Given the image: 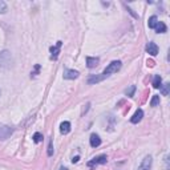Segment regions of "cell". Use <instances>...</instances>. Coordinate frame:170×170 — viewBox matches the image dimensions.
<instances>
[{
    "label": "cell",
    "mask_w": 170,
    "mask_h": 170,
    "mask_svg": "<svg viewBox=\"0 0 170 170\" xmlns=\"http://www.w3.org/2000/svg\"><path fill=\"white\" fill-rule=\"evenodd\" d=\"M12 63H14V59L10 53V51H2L0 52V67L2 68H11Z\"/></svg>",
    "instance_id": "1"
},
{
    "label": "cell",
    "mask_w": 170,
    "mask_h": 170,
    "mask_svg": "<svg viewBox=\"0 0 170 170\" xmlns=\"http://www.w3.org/2000/svg\"><path fill=\"white\" fill-rule=\"evenodd\" d=\"M121 65H122V64H121V61H118V60H117V61H112L106 68H105V71L102 73L108 77V76H110L112 73H117V72L121 69Z\"/></svg>",
    "instance_id": "2"
},
{
    "label": "cell",
    "mask_w": 170,
    "mask_h": 170,
    "mask_svg": "<svg viewBox=\"0 0 170 170\" xmlns=\"http://www.w3.org/2000/svg\"><path fill=\"white\" fill-rule=\"evenodd\" d=\"M108 162V158H106V156L105 154H101V156H97L95 157L92 161H89L88 162V166L89 168H93V166H97V165H104V164H106Z\"/></svg>",
    "instance_id": "3"
},
{
    "label": "cell",
    "mask_w": 170,
    "mask_h": 170,
    "mask_svg": "<svg viewBox=\"0 0 170 170\" xmlns=\"http://www.w3.org/2000/svg\"><path fill=\"white\" fill-rule=\"evenodd\" d=\"M12 133H14V129L7 126V125H0V140L4 141L7 138H10L12 136Z\"/></svg>",
    "instance_id": "4"
},
{
    "label": "cell",
    "mask_w": 170,
    "mask_h": 170,
    "mask_svg": "<svg viewBox=\"0 0 170 170\" xmlns=\"http://www.w3.org/2000/svg\"><path fill=\"white\" fill-rule=\"evenodd\" d=\"M106 79V76H105L104 73L101 75H92L88 77V84L89 85H95V84H99L101 81H104V80Z\"/></svg>",
    "instance_id": "5"
},
{
    "label": "cell",
    "mask_w": 170,
    "mask_h": 170,
    "mask_svg": "<svg viewBox=\"0 0 170 170\" xmlns=\"http://www.w3.org/2000/svg\"><path fill=\"white\" fill-rule=\"evenodd\" d=\"M152 162H153L152 157H150V156H146V157H145V158L142 160V162H141L138 170H150V168H152Z\"/></svg>",
    "instance_id": "6"
},
{
    "label": "cell",
    "mask_w": 170,
    "mask_h": 170,
    "mask_svg": "<svg viewBox=\"0 0 170 170\" xmlns=\"http://www.w3.org/2000/svg\"><path fill=\"white\" fill-rule=\"evenodd\" d=\"M61 45H63V43L61 41H57V44L56 45H53V47H51L49 48V51H51V59H53V60H57V57H59V53H60V48H61Z\"/></svg>",
    "instance_id": "7"
},
{
    "label": "cell",
    "mask_w": 170,
    "mask_h": 170,
    "mask_svg": "<svg viewBox=\"0 0 170 170\" xmlns=\"http://www.w3.org/2000/svg\"><path fill=\"white\" fill-rule=\"evenodd\" d=\"M79 77V72L75 69H65L64 71V79L65 80H75Z\"/></svg>",
    "instance_id": "8"
},
{
    "label": "cell",
    "mask_w": 170,
    "mask_h": 170,
    "mask_svg": "<svg viewBox=\"0 0 170 170\" xmlns=\"http://www.w3.org/2000/svg\"><path fill=\"white\" fill-rule=\"evenodd\" d=\"M146 52L150 56H156L157 53H158V47H157V44L156 43H153V41H150L146 45Z\"/></svg>",
    "instance_id": "9"
},
{
    "label": "cell",
    "mask_w": 170,
    "mask_h": 170,
    "mask_svg": "<svg viewBox=\"0 0 170 170\" xmlns=\"http://www.w3.org/2000/svg\"><path fill=\"white\" fill-rule=\"evenodd\" d=\"M142 117H144V112L141 110V109H137L136 113L133 114V117L130 118V122L132 124H138L141 120H142Z\"/></svg>",
    "instance_id": "10"
},
{
    "label": "cell",
    "mask_w": 170,
    "mask_h": 170,
    "mask_svg": "<svg viewBox=\"0 0 170 170\" xmlns=\"http://www.w3.org/2000/svg\"><path fill=\"white\" fill-rule=\"evenodd\" d=\"M89 141H91V146L92 148H99L101 145V138L99 137V134H96V133H93V134L91 136Z\"/></svg>",
    "instance_id": "11"
},
{
    "label": "cell",
    "mask_w": 170,
    "mask_h": 170,
    "mask_svg": "<svg viewBox=\"0 0 170 170\" xmlns=\"http://www.w3.org/2000/svg\"><path fill=\"white\" fill-rule=\"evenodd\" d=\"M100 59L99 57H87V67L88 68H95L99 65Z\"/></svg>",
    "instance_id": "12"
},
{
    "label": "cell",
    "mask_w": 170,
    "mask_h": 170,
    "mask_svg": "<svg viewBox=\"0 0 170 170\" xmlns=\"http://www.w3.org/2000/svg\"><path fill=\"white\" fill-rule=\"evenodd\" d=\"M60 132H61V134H68V133L71 132V122L64 121V122L60 125Z\"/></svg>",
    "instance_id": "13"
},
{
    "label": "cell",
    "mask_w": 170,
    "mask_h": 170,
    "mask_svg": "<svg viewBox=\"0 0 170 170\" xmlns=\"http://www.w3.org/2000/svg\"><path fill=\"white\" fill-rule=\"evenodd\" d=\"M156 32L157 33H165V32L168 31V27L165 25V23H162V21H158L157 23V25H156Z\"/></svg>",
    "instance_id": "14"
},
{
    "label": "cell",
    "mask_w": 170,
    "mask_h": 170,
    "mask_svg": "<svg viewBox=\"0 0 170 170\" xmlns=\"http://www.w3.org/2000/svg\"><path fill=\"white\" fill-rule=\"evenodd\" d=\"M161 84H162V79H161V76H154V79H153V88L158 89L161 88Z\"/></svg>",
    "instance_id": "15"
},
{
    "label": "cell",
    "mask_w": 170,
    "mask_h": 170,
    "mask_svg": "<svg viewBox=\"0 0 170 170\" xmlns=\"http://www.w3.org/2000/svg\"><path fill=\"white\" fill-rule=\"evenodd\" d=\"M157 23H158V17H157V16H152V17L149 19L148 25H149V28H153V29H154L156 25H157Z\"/></svg>",
    "instance_id": "16"
},
{
    "label": "cell",
    "mask_w": 170,
    "mask_h": 170,
    "mask_svg": "<svg viewBox=\"0 0 170 170\" xmlns=\"http://www.w3.org/2000/svg\"><path fill=\"white\" fill-rule=\"evenodd\" d=\"M134 92H136V87H134V85H130V87H129L126 91H125V95H126L128 97H133Z\"/></svg>",
    "instance_id": "17"
},
{
    "label": "cell",
    "mask_w": 170,
    "mask_h": 170,
    "mask_svg": "<svg viewBox=\"0 0 170 170\" xmlns=\"http://www.w3.org/2000/svg\"><path fill=\"white\" fill-rule=\"evenodd\" d=\"M32 140H33V142H36V144L41 142V141H43V134H41V133H35L33 137H32Z\"/></svg>",
    "instance_id": "18"
},
{
    "label": "cell",
    "mask_w": 170,
    "mask_h": 170,
    "mask_svg": "<svg viewBox=\"0 0 170 170\" xmlns=\"http://www.w3.org/2000/svg\"><path fill=\"white\" fill-rule=\"evenodd\" d=\"M162 87V85H161ZM169 89H170V84H164V87L161 88V93H162L164 96H168L169 95Z\"/></svg>",
    "instance_id": "19"
},
{
    "label": "cell",
    "mask_w": 170,
    "mask_h": 170,
    "mask_svg": "<svg viewBox=\"0 0 170 170\" xmlns=\"http://www.w3.org/2000/svg\"><path fill=\"white\" fill-rule=\"evenodd\" d=\"M8 11V7L6 2H3V0H0V14H6V12Z\"/></svg>",
    "instance_id": "20"
},
{
    "label": "cell",
    "mask_w": 170,
    "mask_h": 170,
    "mask_svg": "<svg viewBox=\"0 0 170 170\" xmlns=\"http://www.w3.org/2000/svg\"><path fill=\"white\" fill-rule=\"evenodd\" d=\"M160 104V96H153V99L150 101V105L152 106H157Z\"/></svg>",
    "instance_id": "21"
},
{
    "label": "cell",
    "mask_w": 170,
    "mask_h": 170,
    "mask_svg": "<svg viewBox=\"0 0 170 170\" xmlns=\"http://www.w3.org/2000/svg\"><path fill=\"white\" fill-rule=\"evenodd\" d=\"M48 156H53V142L49 141V146H48Z\"/></svg>",
    "instance_id": "22"
},
{
    "label": "cell",
    "mask_w": 170,
    "mask_h": 170,
    "mask_svg": "<svg viewBox=\"0 0 170 170\" xmlns=\"http://www.w3.org/2000/svg\"><path fill=\"white\" fill-rule=\"evenodd\" d=\"M79 160H80V157H79V156H76V157H73V160H72V162H73V164H76V162H79Z\"/></svg>",
    "instance_id": "23"
}]
</instances>
